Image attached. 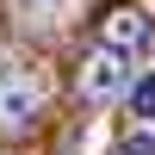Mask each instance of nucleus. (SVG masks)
I'll list each match as a JSON object with an SVG mask.
<instances>
[{
    "instance_id": "nucleus-1",
    "label": "nucleus",
    "mask_w": 155,
    "mask_h": 155,
    "mask_svg": "<svg viewBox=\"0 0 155 155\" xmlns=\"http://www.w3.org/2000/svg\"><path fill=\"white\" fill-rule=\"evenodd\" d=\"M99 37H106L118 56H124V50H143V44H149V19H143L137 6H118L106 25H99Z\"/></svg>"
},
{
    "instance_id": "nucleus-2",
    "label": "nucleus",
    "mask_w": 155,
    "mask_h": 155,
    "mask_svg": "<svg viewBox=\"0 0 155 155\" xmlns=\"http://www.w3.org/2000/svg\"><path fill=\"white\" fill-rule=\"evenodd\" d=\"M112 93H124V56L118 50L93 56V68H87V99H112Z\"/></svg>"
},
{
    "instance_id": "nucleus-4",
    "label": "nucleus",
    "mask_w": 155,
    "mask_h": 155,
    "mask_svg": "<svg viewBox=\"0 0 155 155\" xmlns=\"http://www.w3.org/2000/svg\"><path fill=\"white\" fill-rule=\"evenodd\" d=\"M118 155H155V137H124Z\"/></svg>"
},
{
    "instance_id": "nucleus-3",
    "label": "nucleus",
    "mask_w": 155,
    "mask_h": 155,
    "mask_svg": "<svg viewBox=\"0 0 155 155\" xmlns=\"http://www.w3.org/2000/svg\"><path fill=\"white\" fill-rule=\"evenodd\" d=\"M130 106H137V118H155V74H143L130 87Z\"/></svg>"
}]
</instances>
